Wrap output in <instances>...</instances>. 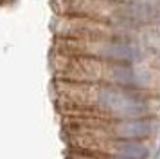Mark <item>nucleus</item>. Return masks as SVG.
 <instances>
[{
  "mask_svg": "<svg viewBox=\"0 0 160 159\" xmlns=\"http://www.w3.org/2000/svg\"><path fill=\"white\" fill-rule=\"evenodd\" d=\"M160 123L157 116H142L131 119H95L88 127L90 137L102 139H138L151 141L158 132Z\"/></svg>",
  "mask_w": 160,
  "mask_h": 159,
  "instance_id": "obj_2",
  "label": "nucleus"
},
{
  "mask_svg": "<svg viewBox=\"0 0 160 159\" xmlns=\"http://www.w3.org/2000/svg\"><path fill=\"white\" fill-rule=\"evenodd\" d=\"M83 154H87L90 159H126V157H117V156H108V154H99V152H92V150H85L79 148Z\"/></svg>",
  "mask_w": 160,
  "mask_h": 159,
  "instance_id": "obj_4",
  "label": "nucleus"
},
{
  "mask_svg": "<svg viewBox=\"0 0 160 159\" xmlns=\"http://www.w3.org/2000/svg\"><path fill=\"white\" fill-rule=\"evenodd\" d=\"M76 89V94H67L79 107L90 110L94 119H131L142 116H155L153 101L155 94L149 90H137L126 87L88 83V81H67Z\"/></svg>",
  "mask_w": 160,
  "mask_h": 159,
  "instance_id": "obj_1",
  "label": "nucleus"
},
{
  "mask_svg": "<svg viewBox=\"0 0 160 159\" xmlns=\"http://www.w3.org/2000/svg\"><path fill=\"white\" fill-rule=\"evenodd\" d=\"M85 150L108 154L126 159H149L151 157V146L149 141H138V139H102V137H90Z\"/></svg>",
  "mask_w": 160,
  "mask_h": 159,
  "instance_id": "obj_3",
  "label": "nucleus"
}]
</instances>
